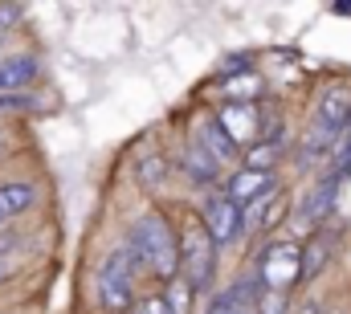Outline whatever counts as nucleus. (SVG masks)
Here are the masks:
<instances>
[{
    "label": "nucleus",
    "instance_id": "26",
    "mask_svg": "<svg viewBox=\"0 0 351 314\" xmlns=\"http://www.w3.org/2000/svg\"><path fill=\"white\" fill-rule=\"evenodd\" d=\"M4 274H8V265H4V261H0V282H4Z\"/></svg>",
    "mask_w": 351,
    "mask_h": 314
},
{
    "label": "nucleus",
    "instance_id": "7",
    "mask_svg": "<svg viewBox=\"0 0 351 314\" xmlns=\"http://www.w3.org/2000/svg\"><path fill=\"white\" fill-rule=\"evenodd\" d=\"M269 192H278V180H274L269 171H250V167H241V171L229 180V192H225V196L245 213L250 204H258V200L269 196Z\"/></svg>",
    "mask_w": 351,
    "mask_h": 314
},
{
    "label": "nucleus",
    "instance_id": "16",
    "mask_svg": "<svg viewBox=\"0 0 351 314\" xmlns=\"http://www.w3.org/2000/svg\"><path fill=\"white\" fill-rule=\"evenodd\" d=\"M33 200H37V188L33 184H0V221L25 213Z\"/></svg>",
    "mask_w": 351,
    "mask_h": 314
},
{
    "label": "nucleus",
    "instance_id": "12",
    "mask_svg": "<svg viewBox=\"0 0 351 314\" xmlns=\"http://www.w3.org/2000/svg\"><path fill=\"white\" fill-rule=\"evenodd\" d=\"M192 139H196V143H200L213 159H217V163L233 159V152H237V143L229 139V131L221 127V119H200V123H196V131H192Z\"/></svg>",
    "mask_w": 351,
    "mask_h": 314
},
{
    "label": "nucleus",
    "instance_id": "21",
    "mask_svg": "<svg viewBox=\"0 0 351 314\" xmlns=\"http://www.w3.org/2000/svg\"><path fill=\"white\" fill-rule=\"evenodd\" d=\"M335 163H331V176H339V180H348L351 176V127L343 131V139H339V147H335Z\"/></svg>",
    "mask_w": 351,
    "mask_h": 314
},
{
    "label": "nucleus",
    "instance_id": "9",
    "mask_svg": "<svg viewBox=\"0 0 351 314\" xmlns=\"http://www.w3.org/2000/svg\"><path fill=\"white\" fill-rule=\"evenodd\" d=\"M217 119H221V127L229 131V139H233V143H254V139H262V114H258L254 106L229 102Z\"/></svg>",
    "mask_w": 351,
    "mask_h": 314
},
{
    "label": "nucleus",
    "instance_id": "3",
    "mask_svg": "<svg viewBox=\"0 0 351 314\" xmlns=\"http://www.w3.org/2000/svg\"><path fill=\"white\" fill-rule=\"evenodd\" d=\"M135 278H139V261L135 253L123 245L114 249L102 265H98V302L110 314L135 311Z\"/></svg>",
    "mask_w": 351,
    "mask_h": 314
},
{
    "label": "nucleus",
    "instance_id": "15",
    "mask_svg": "<svg viewBox=\"0 0 351 314\" xmlns=\"http://www.w3.org/2000/svg\"><path fill=\"white\" fill-rule=\"evenodd\" d=\"M335 241L339 237L335 233H319V237H311V245L302 249V282H311L327 261H331V253H335Z\"/></svg>",
    "mask_w": 351,
    "mask_h": 314
},
{
    "label": "nucleus",
    "instance_id": "20",
    "mask_svg": "<svg viewBox=\"0 0 351 314\" xmlns=\"http://www.w3.org/2000/svg\"><path fill=\"white\" fill-rule=\"evenodd\" d=\"M164 176H168V163H164V159H156V156L139 159V180H143L147 188H160V184H164Z\"/></svg>",
    "mask_w": 351,
    "mask_h": 314
},
{
    "label": "nucleus",
    "instance_id": "24",
    "mask_svg": "<svg viewBox=\"0 0 351 314\" xmlns=\"http://www.w3.org/2000/svg\"><path fill=\"white\" fill-rule=\"evenodd\" d=\"M298 314H323V311H319L315 302H306V306H298Z\"/></svg>",
    "mask_w": 351,
    "mask_h": 314
},
{
    "label": "nucleus",
    "instance_id": "19",
    "mask_svg": "<svg viewBox=\"0 0 351 314\" xmlns=\"http://www.w3.org/2000/svg\"><path fill=\"white\" fill-rule=\"evenodd\" d=\"M278 152H282L278 143H254L250 156H245V167H250V171H269L274 159H278Z\"/></svg>",
    "mask_w": 351,
    "mask_h": 314
},
{
    "label": "nucleus",
    "instance_id": "14",
    "mask_svg": "<svg viewBox=\"0 0 351 314\" xmlns=\"http://www.w3.org/2000/svg\"><path fill=\"white\" fill-rule=\"evenodd\" d=\"M180 163H184V171H188L196 184H213V180H217V171H221V163L208 156L196 139H188V147H184V159H180Z\"/></svg>",
    "mask_w": 351,
    "mask_h": 314
},
{
    "label": "nucleus",
    "instance_id": "25",
    "mask_svg": "<svg viewBox=\"0 0 351 314\" xmlns=\"http://www.w3.org/2000/svg\"><path fill=\"white\" fill-rule=\"evenodd\" d=\"M335 12H351V4H335Z\"/></svg>",
    "mask_w": 351,
    "mask_h": 314
},
{
    "label": "nucleus",
    "instance_id": "1",
    "mask_svg": "<svg viewBox=\"0 0 351 314\" xmlns=\"http://www.w3.org/2000/svg\"><path fill=\"white\" fill-rule=\"evenodd\" d=\"M127 249L135 253L139 269H147L164 282H172L180 274V237L172 233V225L164 217H139L127 237Z\"/></svg>",
    "mask_w": 351,
    "mask_h": 314
},
{
    "label": "nucleus",
    "instance_id": "17",
    "mask_svg": "<svg viewBox=\"0 0 351 314\" xmlns=\"http://www.w3.org/2000/svg\"><path fill=\"white\" fill-rule=\"evenodd\" d=\"M164 302H168V311L172 314H192V302H196V290L176 274L172 282H168V290H164Z\"/></svg>",
    "mask_w": 351,
    "mask_h": 314
},
{
    "label": "nucleus",
    "instance_id": "10",
    "mask_svg": "<svg viewBox=\"0 0 351 314\" xmlns=\"http://www.w3.org/2000/svg\"><path fill=\"white\" fill-rule=\"evenodd\" d=\"M339 139H343V131H335V127H327V123H311L306 127V139H302V147H298V163L302 167H315L319 159H331L335 156V147H339Z\"/></svg>",
    "mask_w": 351,
    "mask_h": 314
},
{
    "label": "nucleus",
    "instance_id": "5",
    "mask_svg": "<svg viewBox=\"0 0 351 314\" xmlns=\"http://www.w3.org/2000/svg\"><path fill=\"white\" fill-rule=\"evenodd\" d=\"M204 229H208V237L217 241V245H233L237 237L245 233V213L229 200V196H213L208 204H204Z\"/></svg>",
    "mask_w": 351,
    "mask_h": 314
},
{
    "label": "nucleus",
    "instance_id": "11",
    "mask_svg": "<svg viewBox=\"0 0 351 314\" xmlns=\"http://www.w3.org/2000/svg\"><path fill=\"white\" fill-rule=\"evenodd\" d=\"M315 119L327 123V127H335V131H348L351 127V90L348 86H331V90L319 98Z\"/></svg>",
    "mask_w": 351,
    "mask_h": 314
},
{
    "label": "nucleus",
    "instance_id": "4",
    "mask_svg": "<svg viewBox=\"0 0 351 314\" xmlns=\"http://www.w3.org/2000/svg\"><path fill=\"white\" fill-rule=\"evenodd\" d=\"M294 282H302V249L290 245V241L269 245L262 257H258V286L286 294Z\"/></svg>",
    "mask_w": 351,
    "mask_h": 314
},
{
    "label": "nucleus",
    "instance_id": "13",
    "mask_svg": "<svg viewBox=\"0 0 351 314\" xmlns=\"http://www.w3.org/2000/svg\"><path fill=\"white\" fill-rule=\"evenodd\" d=\"M37 58H29V53H16V58H4L0 62V94H8V90H25L29 82L37 78Z\"/></svg>",
    "mask_w": 351,
    "mask_h": 314
},
{
    "label": "nucleus",
    "instance_id": "2",
    "mask_svg": "<svg viewBox=\"0 0 351 314\" xmlns=\"http://www.w3.org/2000/svg\"><path fill=\"white\" fill-rule=\"evenodd\" d=\"M213 274H217V241L208 237L200 217H188L180 229V278L200 294L213 286Z\"/></svg>",
    "mask_w": 351,
    "mask_h": 314
},
{
    "label": "nucleus",
    "instance_id": "6",
    "mask_svg": "<svg viewBox=\"0 0 351 314\" xmlns=\"http://www.w3.org/2000/svg\"><path fill=\"white\" fill-rule=\"evenodd\" d=\"M339 184H343V180L327 171V180H323V184H315V188L302 196V204H298V229H315L319 221H327V217H331L335 196H339Z\"/></svg>",
    "mask_w": 351,
    "mask_h": 314
},
{
    "label": "nucleus",
    "instance_id": "23",
    "mask_svg": "<svg viewBox=\"0 0 351 314\" xmlns=\"http://www.w3.org/2000/svg\"><path fill=\"white\" fill-rule=\"evenodd\" d=\"M16 16H21V8H12V4H4V8H0V25H12Z\"/></svg>",
    "mask_w": 351,
    "mask_h": 314
},
{
    "label": "nucleus",
    "instance_id": "18",
    "mask_svg": "<svg viewBox=\"0 0 351 314\" xmlns=\"http://www.w3.org/2000/svg\"><path fill=\"white\" fill-rule=\"evenodd\" d=\"M258 90H262L258 74H245V78H229L225 82V94H229L233 102H241V106H250V98H258Z\"/></svg>",
    "mask_w": 351,
    "mask_h": 314
},
{
    "label": "nucleus",
    "instance_id": "22",
    "mask_svg": "<svg viewBox=\"0 0 351 314\" xmlns=\"http://www.w3.org/2000/svg\"><path fill=\"white\" fill-rule=\"evenodd\" d=\"M131 314H172L168 311V302H164V294H152V298H143V302H135V311Z\"/></svg>",
    "mask_w": 351,
    "mask_h": 314
},
{
    "label": "nucleus",
    "instance_id": "8",
    "mask_svg": "<svg viewBox=\"0 0 351 314\" xmlns=\"http://www.w3.org/2000/svg\"><path fill=\"white\" fill-rule=\"evenodd\" d=\"M258 294H262V286L250 282V278H241L229 290H221L204 314H258Z\"/></svg>",
    "mask_w": 351,
    "mask_h": 314
}]
</instances>
